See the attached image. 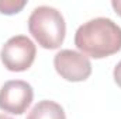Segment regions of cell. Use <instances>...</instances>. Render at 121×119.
Masks as SVG:
<instances>
[{
	"mask_svg": "<svg viewBox=\"0 0 121 119\" xmlns=\"http://www.w3.org/2000/svg\"><path fill=\"white\" fill-rule=\"evenodd\" d=\"M54 66L62 79L78 83L85 81L91 74V63L89 58L72 49H63L54 58Z\"/></svg>",
	"mask_w": 121,
	"mask_h": 119,
	"instance_id": "277c9868",
	"label": "cell"
},
{
	"mask_svg": "<svg viewBox=\"0 0 121 119\" xmlns=\"http://www.w3.org/2000/svg\"><path fill=\"white\" fill-rule=\"evenodd\" d=\"M75 45L93 59L107 58L121 51V27L106 17L89 20L78 28Z\"/></svg>",
	"mask_w": 121,
	"mask_h": 119,
	"instance_id": "6da1fadb",
	"label": "cell"
},
{
	"mask_svg": "<svg viewBox=\"0 0 121 119\" xmlns=\"http://www.w3.org/2000/svg\"><path fill=\"white\" fill-rule=\"evenodd\" d=\"M28 30L39 46L58 49L66 34V23L59 10L51 6H38L28 17Z\"/></svg>",
	"mask_w": 121,
	"mask_h": 119,
	"instance_id": "7a4b0ae2",
	"label": "cell"
},
{
	"mask_svg": "<svg viewBox=\"0 0 121 119\" xmlns=\"http://www.w3.org/2000/svg\"><path fill=\"white\" fill-rule=\"evenodd\" d=\"M27 119H66V115L58 102L42 99L32 107Z\"/></svg>",
	"mask_w": 121,
	"mask_h": 119,
	"instance_id": "8992f818",
	"label": "cell"
},
{
	"mask_svg": "<svg viewBox=\"0 0 121 119\" xmlns=\"http://www.w3.org/2000/svg\"><path fill=\"white\" fill-rule=\"evenodd\" d=\"M0 119H13V118L7 116V115H4V114H0Z\"/></svg>",
	"mask_w": 121,
	"mask_h": 119,
	"instance_id": "30bf717a",
	"label": "cell"
},
{
	"mask_svg": "<svg viewBox=\"0 0 121 119\" xmlns=\"http://www.w3.org/2000/svg\"><path fill=\"white\" fill-rule=\"evenodd\" d=\"M37 48L26 35H16L7 39L0 51V59L10 71H24L34 63Z\"/></svg>",
	"mask_w": 121,
	"mask_h": 119,
	"instance_id": "3957f363",
	"label": "cell"
},
{
	"mask_svg": "<svg viewBox=\"0 0 121 119\" xmlns=\"http://www.w3.org/2000/svg\"><path fill=\"white\" fill-rule=\"evenodd\" d=\"M113 76H114V81L117 83V86L121 88V60L117 63V66L114 67V71H113Z\"/></svg>",
	"mask_w": 121,
	"mask_h": 119,
	"instance_id": "ba28073f",
	"label": "cell"
},
{
	"mask_svg": "<svg viewBox=\"0 0 121 119\" xmlns=\"http://www.w3.org/2000/svg\"><path fill=\"white\" fill-rule=\"evenodd\" d=\"M111 6H113V8L116 10V13L121 16V0H113L111 1Z\"/></svg>",
	"mask_w": 121,
	"mask_h": 119,
	"instance_id": "9c48e42d",
	"label": "cell"
},
{
	"mask_svg": "<svg viewBox=\"0 0 121 119\" xmlns=\"http://www.w3.org/2000/svg\"><path fill=\"white\" fill-rule=\"evenodd\" d=\"M34 98L32 87L23 80H10L0 90V109L13 115H23Z\"/></svg>",
	"mask_w": 121,
	"mask_h": 119,
	"instance_id": "5b68a950",
	"label": "cell"
},
{
	"mask_svg": "<svg viewBox=\"0 0 121 119\" xmlns=\"http://www.w3.org/2000/svg\"><path fill=\"white\" fill-rule=\"evenodd\" d=\"M27 4L26 0H1L0 1V13L6 16H13L17 14L24 8Z\"/></svg>",
	"mask_w": 121,
	"mask_h": 119,
	"instance_id": "52a82bcc",
	"label": "cell"
}]
</instances>
